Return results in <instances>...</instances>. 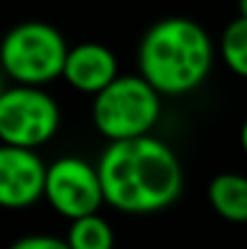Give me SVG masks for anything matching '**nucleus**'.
<instances>
[{
    "label": "nucleus",
    "mask_w": 247,
    "mask_h": 249,
    "mask_svg": "<svg viewBox=\"0 0 247 249\" xmlns=\"http://www.w3.org/2000/svg\"><path fill=\"white\" fill-rule=\"evenodd\" d=\"M97 169L107 203L133 215L172 206L184 184L174 150L153 136L112 141L99 155Z\"/></svg>",
    "instance_id": "f257e3e1"
},
{
    "label": "nucleus",
    "mask_w": 247,
    "mask_h": 249,
    "mask_svg": "<svg viewBox=\"0 0 247 249\" xmlns=\"http://www.w3.org/2000/svg\"><path fill=\"white\" fill-rule=\"evenodd\" d=\"M213 68L209 32L187 17L155 22L138 44V71L160 94H189Z\"/></svg>",
    "instance_id": "f03ea898"
},
{
    "label": "nucleus",
    "mask_w": 247,
    "mask_h": 249,
    "mask_svg": "<svg viewBox=\"0 0 247 249\" xmlns=\"http://www.w3.org/2000/svg\"><path fill=\"white\" fill-rule=\"evenodd\" d=\"M160 119V92L143 75H119L95 94L92 121L109 141L148 136Z\"/></svg>",
    "instance_id": "7ed1b4c3"
},
{
    "label": "nucleus",
    "mask_w": 247,
    "mask_h": 249,
    "mask_svg": "<svg viewBox=\"0 0 247 249\" xmlns=\"http://www.w3.org/2000/svg\"><path fill=\"white\" fill-rule=\"evenodd\" d=\"M2 68L17 85H46L63 75L68 46L46 22H22L2 39Z\"/></svg>",
    "instance_id": "20e7f679"
},
{
    "label": "nucleus",
    "mask_w": 247,
    "mask_h": 249,
    "mask_svg": "<svg viewBox=\"0 0 247 249\" xmlns=\"http://www.w3.org/2000/svg\"><path fill=\"white\" fill-rule=\"evenodd\" d=\"M61 109L39 85H17L0 97V138L5 145L39 148L56 136Z\"/></svg>",
    "instance_id": "39448f33"
},
{
    "label": "nucleus",
    "mask_w": 247,
    "mask_h": 249,
    "mask_svg": "<svg viewBox=\"0 0 247 249\" xmlns=\"http://www.w3.org/2000/svg\"><path fill=\"white\" fill-rule=\"evenodd\" d=\"M44 196L56 213L71 220L97 213L107 203L99 169L80 158H58L49 165Z\"/></svg>",
    "instance_id": "423d86ee"
},
{
    "label": "nucleus",
    "mask_w": 247,
    "mask_h": 249,
    "mask_svg": "<svg viewBox=\"0 0 247 249\" xmlns=\"http://www.w3.org/2000/svg\"><path fill=\"white\" fill-rule=\"evenodd\" d=\"M49 167L34 148H0V203L5 208H29L46 194Z\"/></svg>",
    "instance_id": "0eeeda50"
},
{
    "label": "nucleus",
    "mask_w": 247,
    "mask_h": 249,
    "mask_svg": "<svg viewBox=\"0 0 247 249\" xmlns=\"http://www.w3.org/2000/svg\"><path fill=\"white\" fill-rule=\"evenodd\" d=\"M66 83L85 94L102 92L112 80L119 78V61L112 49L104 44L87 41L80 46L68 49L66 68H63Z\"/></svg>",
    "instance_id": "6e6552de"
},
{
    "label": "nucleus",
    "mask_w": 247,
    "mask_h": 249,
    "mask_svg": "<svg viewBox=\"0 0 247 249\" xmlns=\"http://www.w3.org/2000/svg\"><path fill=\"white\" fill-rule=\"evenodd\" d=\"M206 194L209 203L221 218L230 223H247V177L223 172L211 179Z\"/></svg>",
    "instance_id": "1a4fd4ad"
},
{
    "label": "nucleus",
    "mask_w": 247,
    "mask_h": 249,
    "mask_svg": "<svg viewBox=\"0 0 247 249\" xmlns=\"http://www.w3.org/2000/svg\"><path fill=\"white\" fill-rule=\"evenodd\" d=\"M66 240L71 249H114V230L102 215L90 213L71 223Z\"/></svg>",
    "instance_id": "9d476101"
},
{
    "label": "nucleus",
    "mask_w": 247,
    "mask_h": 249,
    "mask_svg": "<svg viewBox=\"0 0 247 249\" xmlns=\"http://www.w3.org/2000/svg\"><path fill=\"white\" fill-rule=\"evenodd\" d=\"M221 56L226 66L247 80V17L238 15L221 34Z\"/></svg>",
    "instance_id": "9b49d317"
},
{
    "label": "nucleus",
    "mask_w": 247,
    "mask_h": 249,
    "mask_svg": "<svg viewBox=\"0 0 247 249\" xmlns=\"http://www.w3.org/2000/svg\"><path fill=\"white\" fill-rule=\"evenodd\" d=\"M10 249H71L68 240H58L51 235H29V237H19L17 242H12Z\"/></svg>",
    "instance_id": "f8f14e48"
},
{
    "label": "nucleus",
    "mask_w": 247,
    "mask_h": 249,
    "mask_svg": "<svg viewBox=\"0 0 247 249\" xmlns=\"http://www.w3.org/2000/svg\"><path fill=\"white\" fill-rule=\"evenodd\" d=\"M240 145H243V150H245V155H247V119H245V124H243V128H240Z\"/></svg>",
    "instance_id": "ddd939ff"
},
{
    "label": "nucleus",
    "mask_w": 247,
    "mask_h": 249,
    "mask_svg": "<svg viewBox=\"0 0 247 249\" xmlns=\"http://www.w3.org/2000/svg\"><path fill=\"white\" fill-rule=\"evenodd\" d=\"M238 10L243 17H247V0H238Z\"/></svg>",
    "instance_id": "4468645a"
}]
</instances>
